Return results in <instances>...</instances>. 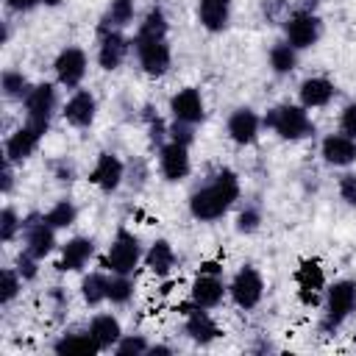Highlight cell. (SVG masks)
Here are the masks:
<instances>
[{
	"label": "cell",
	"instance_id": "6da1fadb",
	"mask_svg": "<svg viewBox=\"0 0 356 356\" xmlns=\"http://www.w3.org/2000/svg\"><path fill=\"white\" fill-rule=\"evenodd\" d=\"M167 33H170V22H167L164 8L153 6L145 11V17L136 25V33L131 39L134 56H136L142 72L150 78H161L172 67V50H170Z\"/></svg>",
	"mask_w": 356,
	"mask_h": 356
},
{
	"label": "cell",
	"instance_id": "ffe728a7",
	"mask_svg": "<svg viewBox=\"0 0 356 356\" xmlns=\"http://www.w3.org/2000/svg\"><path fill=\"white\" fill-rule=\"evenodd\" d=\"M184 334H186L189 342L206 348V345H211L222 337V328L209 314V309H197V306L189 303V312H186V320H184Z\"/></svg>",
	"mask_w": 356,
	"mask_h": 356
},
{
	"label": "cell",
	"instance_id": "f546056e",
	"mask_svg": "<svg viewBox=\"0 0 356 356\" xmlns=\"http://www.w3.org/2000/svg\"><path fill=\"white\" fill-rule=\"evenodd\" d=\"M298 53H300V50H295L286 39L275 42V44L270 47V53H267L270 70H273L275 75H292L295 67H298Z\"/></svg>",
	"mask_w": 356,
	"mask_h": 356
},
{
	"label": "cell",
	"instance_id": "4dcf8cb0",
	"mask_svg": "<svg viewBox=\"0 0 356 356\" xmlns=\"http://www.w3.org/2000/svg\"><path fill=\"white\" fill-rule=\"evenodd\" d=\"M31 81H28V75L22 72V70H3V75H0V92H3V97L6 100H25V95L31 92Z\"/></svg>",
	"mask_w": 356,
	"mask_h": 356
},
{
	"label": "cell",
	"instance_id": "4fadbf2b",
	"mask_svg": "<svg viewBox=\"0 0 356 356\" xmlns=\"http://www.w3.org/2000/svg\"><path fill=\"white\" fill-rule=\"evenodd\" d=\"M159 172L164 181L178 184L192 172V159H189V145L167 139L164 145H159Z\"/></svg>",
	"mask_w": 356,
	"mask_h": 356
},
{
	"label": "cell",
	"instance_id": "603a6c76",
	"mask_svg": "<svg viewBox=\"0 0 356 356\" xmlns=\"http://www.w3.org/2000/svg\"><path fill=\"white\" fill-rule=\"evenodd\" d=\"M295 284H298V292H300V300L303 303H314L320 298V292H325V273L317 261L306 259L300 261V267L295 270Z\"/></svg>",
	"mask_w": 356,
	"mask_h": 356
},
{
	"label": "cell",
	"instance_id": "2e32d148",
	"mask_svg": "<svg viewBox=\"0 0 356 356\" xmlns=\"http://www.w3.org/2000/svg\"><path fill=\"white\" fill-rule=\"evenodd\" d=\"M261 128H264L261 117H259L253 108H248V106L234 108V111L228 114V120H225V134H228V139H231L234 145H239V147L253 145V142L259 139Z\"/></svg>",
	"mask_w": 356,
	"mask_h": 356
},
{
	"label": "cell",
	"instance_id": "cb8c5ba5",
	"mask_svg": "<svg viewBox=\"0 0 356 356\" xmlns=\"http://www.w3.org/2000/svg\"><path fill=\"white\" fill-rule=\"evenodd\" d=\"M50 348L58 356H97V353H103L89 331H64L56 337V342Z\"/></svg>",
	"mask_w": 356,
	"mask_h": 356
},
{
	"label": "cell",
	"instance_id": "e575fe53",
	"mask_svg": "<svg viewBox=\"0 0 356 356\" xmlns=\"http://www.w3.org/2000/svg\"><path fill=\"white\" fill-rule=\"evenodd\" d=\"M17 236H22V217L17 214V209L3 206V211H0V242L8 245Z\"/></svg>",
	"mask_w": 356,
	"mask_h": 356
},
{
	"label": "cell",
	"instance_id": "f6af8a7d",
	"mask_svg": "<svg viewBox=\"0 0 356 356\" xmlns=\"http://www.w3.org/2000/svg\"><path fill=\"white\" fill-rule=\"evenodd\" d=\"M159 353H172V348H170V345H153V342H150L147 356H159Z\"/></svg>",
	"mask_w": 356,
	"mask_h": 356
},
{
	"label": "cell",
	"instance_id": "74e56055",
	"mask_svg": "<svg viewBox=\"0 0 356 356\" xmlns=\"http://www.w3.org/2000/svg\"><path fill=\"white\" fill-rule=\"evenodd\" d=\"M337 192H339V197H342L348 206H356V172L345 170V172L339 175V181H337Z\"/></svg>",
	"mask_w": 356,
	"mask_h": 356
},
{
	"label": "cell",
	"instance_id": "f1b7e54d",
	"mask_svg": "<svg viewBox=\"0 0 356 356\" xmlns=\"http://www.w3.org/2000/svg\"><path fill=\"white\" fill-rule=\"evenodd\" d=\"M134 19H136V3H134V0H108L100 25L125 31L128 25H134Z\"/></svg>",
	"mask_w": 356,
	"mask_h": 356
},
{
	"label": "cell",
	"instance_id": "d6a6232c",
	"mask_svg": "<svg viewBox=\"0 0 356 356\" xmlns=\"http://www.w3.org/2000/svg\"><path fill=\"white\" fill-rule=\"evenodd\" d=\"M22 275L17 273V267H6L3 273H0V306H11L17 298H19V292H22Z\"/></svg>",
	"mask_w": 356,
	"mask_h": 356
},
{
	"label": "cell",
	"instance_id": "4316f807",
	"mask_svg": "<svg viewBox=\"0 0 356 356\" xmlns=\"http://www.w3.org/2000/svg\"><path fill=\"white\" fill-rule=\"evenodd\" d=\"M175 264H178V256H175V250H172V245H170L167 239H156V242H150V248L145 250V267H147L156 278L172 275Z\"/></svg>",
	"mask_w": 356,
	"mask_h": 356
},
{
	"label": "cell",
	"instance_id": "5bb4252c",
	"mask_svg": "<svg viewBox=\"0 0 356 356\" xmlns=\"http://www.w3.org/2000/svg\"><path fill=\"white\" fill-rule=\"evenodd\" d=\"M122 181H125V161L117 153H108V150L97 153V159L89 170V184H95L100 192L111 195L122 186Z\"/></svg>",
	"mask_w": 356,
	"mask_h": 356
},
{
	"label": "cell",
	"instance_id": "30bf717a",
	"mask_svg": "<svg viewBox=\"0 0 356 356\" xmlns=\"http://www.w3.org/2000/svg\"><path fill=\"white\" fill-rule=\"evenodd\" d=\"M86 70H89V56L83 47L78 44H67L56 53L53 58V75H56V83L64 86V89H81L83 78H86Z\"/></svg>",
	"mask_w": 356,
	"mask_h": 356
},
{
	"label": "cell",
	"instance_id": "836d02e7",
	"mask_svg": "<svg viewBox=\"0 0 356 356\" xmlns=\"http://www.w3.org/2000/svg\"><path fill=\"white\" fill-rule=\"evenodd\" d=\"M134 278L131 275H114L111 273V278H108V303L111 306H125V303H131V298H134Z\"/></svg>",
	"mask_w": 356,
	"mask_h": 356
},
{
	"label": "cell",
	"instance_id": "b9f144b4",
	"mask_svg": "<svg viewBox=\"0 0 356 356\" xmlns=\"http://www.w3.org/2000/svg\"><path fill=\"white\" fill-rule=\"evenodd\" d=\"M53 172H56V181H58V184H72V181H75V167H72L67 159L53 161Z\"/></svg>",
	"mask_w": 356,
	"mask_h": 356
},
{
	"label": "cell",
	"instance_id": "7c38bea8",
	"mask_svg": "<svg viewBox=\"0 0 356 356\" xmlns=\"http://www.w3.org/2000/svg\"><path fill=\"white\" fill-rule=\"evenodd\" d=\"M131 50H134V44H131V39L122 31L106 28V25L97 28V56L95 58H97L100 70H106V72L120 70Z\"/></svg>",
	"mask_w": 356,
	"mask_h": 356
},
{
	"label": "cell",
	"instance_id": "d590c367",
	"mask_svg": "<svg viewBox=\"0 0 356 356\" xmlns=\"http://www.w3.org/2000/svg\"><path fill=\"white\" fill-rule=\"evenodd\" d=\"M147 350H150V342L145 334H122L120 342L114 345L117 356H147Z\"/></svg>",
	"mask_w": 356,
	"mask_h": 356
},
{
	"label": "cell",
	"instance_id": "484cf974",
	"mask_svg": "<svg viewBox=\"0 0 356 356\" xmlns=\"http://www.w3.org/2000/svg\"><path fill=\"white\" fill-rule=\"evenodd\" d=\"M234 0H197V19L209 33H222L231 22Z\"/></svg>",
	"mask_w": 356,
	"mask_h": 356
},
{
	"label": "cell",
	"instance_id": "5b68a950",
	"mask_svg": "<svg viewBox=\"0 0 356 356\" xmlns=\"http://www.w3.org/2000/svg\"><path fill=\"white\" fill-rule=\"evenodd\" d=\"M353 312H356V281L339 278L328 284L323 292V328L337 331Z\"/></svg>",
	"mask_w": 356,
	"mask_h": 356
},
{
	"label": "cell",
	"instance_id": "8fae6325",
	"mask_svg": "<svg viewBox=\"0 0 356 356\" xmlns=\"http://www.w3.org/2000/svg\"><path fill=\"white\" fill-rule=\"evenodd\" d=\"M58 248L56 228L44 220V214H31L22 220V250L36 256L39 261L47 259Z\"/></svg>",
	"mask_w": 356,
	"mask_h": 356
},
{
	"label": "cell",
	"instance_id": "8d00e7d4",
	"mask_svg": "<svg viewBox=\"0 0 356 356\" xmlns=\"http://www.w3.org/2000/svg\"><path fill=\"white\" fill-rule=\"evenodd\" d=\"M261 225V211L256 206H245L239 214H236V231L239 234H256Z\"/></svg>",
	"mask_w": 356,
	"mask_h": 356
},
{
	"label": "cell",
	"instance_id": "44dd1931",
	"mask_svg": "<svg viewBox=\"0 0 356 356\" xmlns=\"http://www.w3.org/2000/svg\"><path fill=\"white\" fill-rule=\"evenodd\" d=\"M320 156L328 167L337 170H348L356 164V139L337 131V134H325L320 142Z\"/></svg>",
	"mask_w": 356,
	"mask_h": 356
},
{
	"label": "cell",
	"instance_id": "ee69618b",
	"mask_svg": "<svg viewBox=\"0 0 356 356\" xmlns=\"http://www.w3.org/2000/svg\"><path fill=\"white\" fill-rule=\"evenodd\" d=\"M3 3H6V8L14 11V14H31L33 8L42 6V0H3Z\"/></svg>",
	"mask_w": 356,
	"mask_h": 356
},
{
	"label": "cell",
	"instance_id": "277c9868",
	"mask_svg": "<svg viewBox=\"0 0 356 356\" xmlns=\"http://www.w3.org/2000/svg\"><path fill=\"white\" fill-rule=\"evenodd\" d=\"M142 261H145V250H142L139 236L128 228H117V234L106 250L103 267L114 275H134Z\"/></svg>",
	"mask_w": 356,
	"mask_h": 356
},
{
	"label": "cell",
	"instance_id": "ab89813d",
	"mask_svg": "<svg viewBox=\"0 0 356 356\" xmlns=\"http://www.w3.org/2000/svg\"><path fill=\"white\" fill-rule=\"evenodd\" d=\"M339 131L356 139V100L342 106V111H339Z\"/></svg>",
	"mask_w": 356,
	"mask_h": 356
},
{
	"label": "cell",
	"instance_id": "e0dca14e",
	"mask_svg": "<svg viewBox=\"0 0 356 356\" xmlns=\"http://www.w3.org/2000/svg\"><path fill=\"white\" fill-rule=\"evenodd\" d=\"M42 139H44V131H39V128H33V125L22 122L14 134H8V136H6L3 159H8L11 164H22V161H28V159L39 150Z\"/></svg>",
	"mask_w": 356,
	"mask_h": 356
},
{
	"label": "cell",
	"instance_id": "1f68e13d",
	"mask_svg": "<svg viewBox=\"0 0 356 356\" xmlns=\"http://www.w3.org/2000/svg\"><path fill=\"white\" fill-rule=\"evenodd\" d=\"M44 220L56 228V231H64V228H72L75 220H78V206L72 200H56L47 211H44Z\"/></svg>",
	"mask_w": 356,
	"mask_h": 356
},
{
	"label": "cell",
	"instance_id": "3957f363",
	"mask_svg": "<svg viewBox=\"0 0 356 356\" xmlns=\"http://www.w3.org/2000/svg\"><path fill=\"white\" fill-rule=\"evenodd\" d=\"M261 122L267 131H273L284 142H300L314 134L309 108H303L300 103H278L261 117Z\"/></svg>",
	"mask_w": 356,
	"mask_h": 356
},
{
	"label": "cell",
	"instance_id": "d6986e66",
	"mask_svg": "<svg viewBox=\"0 0 356 356\" xmlns=\"http://www.w3.org/2000/svg\"><path fill=\"white\" fill-rule=\"evenodd\" d=\"M97 248L92 236H70L64 245H58V270L61 273H83L89 261L95 259Z\"/></svg>",
	"mask_w": 356,
	"mask_h": 356
},
{
	"label": "cell",
	"instance_id": "d4e9b609",
	"mask_svg": "<svg viewBox=\"0 0 356 356\" xmlns=\"http://www.w3.org/2000/svg\"><path fill=\"white\" fill-rule=\"evenodd\" d=\"M86 331L92 334V339L100 345L103 353H106V350H114V345H117L120 337L125 334L120 317H114V314H108V312L95 314V317L89 320V325H86Z\"/></svg>",
	"mask_w": 356,
	"mask_h": 356
},
{
	"label": "cell",
	"instance_id": "7a4b0ae2",
	"mask_svg": "<svg viewBox=\"0 0 356 356\" xmlns=\"http://www.w3.org/2000/svg\"><path fill=\"white\" fill-rule=\"evenodd\" d=\"M239 195H242L239 175L234 170L222 167V170H217L206 184H200L189 195V214L197 222H214V220L225 217L234 209Z\"/></svg>",
	"mask_w": 356,
	"mask_h": 356
},
{
	"label": "cell",
	"instance_id": "60d3db41",
	"mask_svg": "<svg viewBox=\"0 0 356 356\" xmlns=\"http://www.w3.org/2000/svg\"><path fill=\"white\" fill-rule=\"evenodd\" d=\"M170 139L184 142V145H192V139H195V125H186V122L172 120V122H170Z\"/></svg>",
	"mask_w": 356,
	"mask_h": 356
},
{
	"label": "cell",
	"instance_id": "9c48e42d",
	"mask_svg": "<svg viewBox=\"0 0 356 356\" xmlns=\"http://www.w3.org/2000/svg\"><path fill=\"white\" fill-rule=\"evenodd\" d=\"M323 36V22L314 11L309 8H298L292 14L284 17V39L295 47V50H309L320 42Z\"/></svg>",
	"mask_w": 356,
	"mask_h": 356
},
{
	"label": "cell",
	"instance_id": "ac0fdd59",
	"mask_svg": "<svg viewBox=\"0 0 356 356\" xmlns=\"http://www.w3.org/2000/svg\"><path fill=\"white\" fill-rule=\"evenodd\" d=\"M61 117L72 128H81V131L92 128V122L97 117V97L89 89H72V95L61 106Z\"/></svg>",
	"mask_w": 356,
	"mask_h": 356
},
{
	"label": "cell",
	"instance_id": "7402d4cb",
	"mask_svg": "<svg viewBox=\"0 0 356 356\" xmlns=\"http://www.w3.org/2000/svg\"><path fill=\"white\" fill-rule=\"evenodd\" d=\"M334 97H337V86L325 75H309L298 86V103L303 108H309V111L312 108H325Z\"/></svg>",
	"mask_w": 356,
	"mask_h": 356
},
{
	"label": "cell",
	"instance_id": "7bdbcfd3",
	"mask_svg": "<svg viewBox=\"0 0 356 356\" xmlns=\"http://www.w3.org/2000/svg\"><path fill=\"white\" fill-rule=\"evenodd\" d=\"M14 167L17 164H11L8 159H3V167H0V192L3 195H11V189H14Z\"/></svg>",
	"mask_w": 356,
	"mask_h": 356
},
{
	"label": "cell",
	"instance_id": "8992f818",
	"mask_svg": "<svg viewBox=\"0 0 356 356\" xmlns=\"http://www.w3.org/2000/svg\"><path fill=\"white\" fill-rule=\"evenodd\" d=\"M58 83H50V81H42V83H33L31 92L25 95L22 100V111H25V122L39 128V131H50V122L58 111Z\"/></svg>",
	"mask_w": 356,
	"mask_h": 356
},
{
	"label": "cell",
	"instance_id": "bcb514c9",
	"mask_svg": "<svg viewBox=\"0 0 356 356\" xmlns=\"http://www.w3.org/2000/svg\"><path fill=\"white\" fill-rule=\"evenodd\" d=\"M61 3H64V0H42V6H44V8H58Z\"/></svg>",
	"mask_w": 356,
	"mask_h": 356
},
{
	"label": "cell",
	"instance_id": "ba28073f",
	"mask_svg": "<svg viewBox=\"0 0 356 356\" xmlns=\"http://www.w3.org/2000/svg\"><path fill=\"white\" fill-rule=\"evenodd\" d=\"M228 298L236 309L253 312L264 298V278L253 264H242L228 281Z\"/></svg>",
	"mask_w": 356,
	"mask_h": 356
},
{
	"label": "cell",
	"instance_id": "52a82bcc",
	"mask_svg": "<svg viewBox=\"0 0 356 356\" xmlns=\"http://www.w3.org/2000/svg\"><path fill=\"white\" fill-rule=\"evenodd\" d=\"M228 295V284L222 281V273L217 264L206 261L200 264V273L189 284V303L197 309H217Z\"/></svg>",
	"mask_w": 356,
	"mask_h": 356
},
{
	"label": "cell",
	"instance_id": "f35d334b",
	"mask_svg": "<svg viewBox=\"0 0 356 356\" xmlns=\"http://www.w3.org/2000/svg\"><path fill=\"white\" fill-rule=\"evenodd\" d=\"M14 267H17V273L22 275V281H33V278L39 275V259H36V256H31V253H25V250L17 256Z\"/></svg>",
	"mask_w": 356,
	"mask_h": 356
},
{
	"label": "cell",
	"instance_id": "9a60e30c",
	"mask_svg": "<svg viewBox=\"0 0 356 356\" xmlns=\"http://www.w3.org/2000/svg\"><path fill=\"white\" fill-rule=\"evenodd\" d=\"M170 117L186 125H200L206 120V100L197 86H184L170 97Z\"/></svg>",
	"mask_w": 356,
	"mask_h": 356
},
{
	"label": "cell",
	"instance_id": "83f0119b",
	"mask_svg": "<svg viewBox=\"0 0 356 356\" xmlns=\"http://www.w3.org/2000/svg\"><path fill=\"white\" fill-rule=\"evenodd\" d=\"M108 270H92L81 278V298L86 306H100L108 303Z\"/></svg>",
	"mask_w": 356,
	"mask_h": 356
}]
</instances>
